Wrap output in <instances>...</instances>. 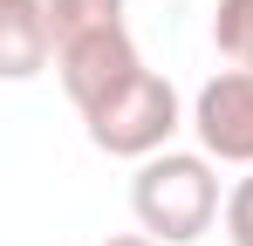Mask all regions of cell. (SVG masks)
Masks as SVG:
<instances>
[{
	"instance_id": "obj_2",
	"label": "cell",
	"mask_w": 253,
	"mask_h": 246,
	"mask_svg": "<svg viewBox=\"0 0 253 246\" xmlns=\"http://www.w3.org/2000/svg\"><path fill=\"white\" fill-rule=\"evenodd\" d=\"M83 123H89V144H96V151L144 164V158H158V151H171V137L185 130V110H178V89H171L158 69H144L124 96H110V103H103L96 117H83Z\"/></svg>"
},
{
	"instance_id": "obj_3",
	"label": "cell",
	"mask_w": 253,
	"mask_h": 246,
	"mask_svg": "<svg viewBox=\"0 0 253 246\" xmlns=\"http://www.w3.org/2000/svg\"><path fill=\"white\" fill-rule=\"evenodd\" d=\"M55 76H62V96H69L83 117H96L110 96H124L130 82L144 76V55H137L130 28H103V35L62 41V48H55Z\"/></svg>"
},
{
	"instance_id": "obj_4",
	"label": "cell",
	"mask_w": 253,
	"mask_h": 246,
	"mask_svg": "<svg viewBox=\"0 0 253 246\" xmlns=\"http://www.w3.org/2000/svg\"><path fill=\"white\" fill-rule=\"evenodd\" d=\"M192 137L212 164L253 171V69H219L192 96Z\"/></svg>"
},
{
	"instance_id": "obj_6",
	"label": "cell",
	"mask_w": 253,
	"mask_h": 246,
	"mask_svg": "<svg viewBox=\"0 0 253 246\" xmlns=\"http://www.w3.org/2000/svg\"><path fill=\"white\" fill-rule=\"evenodd\" d=\"M48 21H55V48H62V41L124 28V0H48Z\"/></svg>"
},
{
	"instance_id": "obj_8",
	"label": "cell",
	"mask_w": 253,
	"mask_h": 246,
	"mask_svg": "<svg viewBox=\"0 0 253 246\" xmlns=\"http://www.w3.org/2000/svg\"><path fill=\"white\" fill-rule=\"evenodd\" d=\"M226 240H233V246H253V171L226 192Z\"/></svg>"
},
{
	"instance_id": "obj_9",
	"label": "cell",
	"mask_w": 253,
	"mask_h": 246,
	"mask_svg": "<svg viewBox=\"0 0 253 246\" xmlns=\"http://www.w3.org/2000/svg\"><path fill=\"white\" fill-rule=\"evenodd\" d=\"M103 246H158V240H151V233H110Z\"/></svg>"
},
{
	"instance_id": "obj_7",
	"label": "cell",
	"mask_w": 253,
	"mask_h": 246,
	"mask_svg": "<svg viewBox=\"0 0 253 246\" xmlns=\"http://www.w3.org/2000/svg\"><path fill=\"white\" fill-rule=\"evenodd\" d=\"M212 48L226 55V69H253V0L212 7Z\"/></svg>"
},
{
	"instance_id": "obj_1",
	"label": "cell",
	"mask_w": 253,
	"mask_h": 246,
	"mask_svg": "<svg viewBox=\"0 0 253 246\" xmlns=\"http://www.w3.org/2000/svg\"><path fill=\"white\" fill-rule=\"evenodd\" d=\"M130 212H137V233H151L158 246L206 240L212 219H226L212 158L206 151H158V158H144L137 178H130Z\"/></svg>"
},
{
	"instance_id": "obj_5",
	"label": "cell",
	"mask_w": 253,
	"mask_h": 246,
	"mask_svg": "<svg viewBox=\"0 0 253 246\" xmlns=\"http://www.w3.org/2000/svg\"><path fill=\"white\" fill-rule=\"evenodd\" d=\"M48 55H55L48 0H0V76L28 82V76H42Z\"/></svg>"
}]
</instances>
